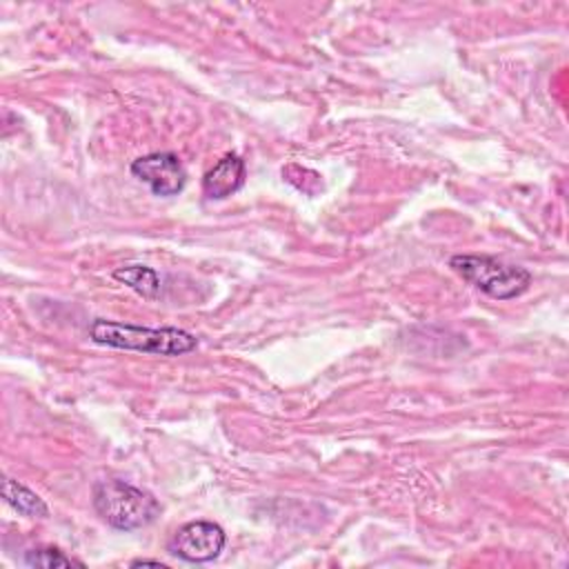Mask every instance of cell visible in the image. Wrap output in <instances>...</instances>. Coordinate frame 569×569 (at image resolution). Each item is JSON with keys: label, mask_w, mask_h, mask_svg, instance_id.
Listing matches in <instances>:
<instances>
[{"label": "cell", "mask_w": 569, "mask_h": 569, "mask_svg": "<svg viewBox=\"0 0 569 569\" xmlns=\"http://www.w3.org/2000/svg\"><path fill=\"white\" fill-rule=\"evenodd\" d=\"M140 565H153V567H164V562H160V560H151V558H138V560H131V567H140Z\"/></svg>", "instance_id": "30bf717a"}, {"label": "cell", "mask_w": 569, "mask_h": 569, "mask_svg": "<svg viewBox=\"0 0 569 569\" xmlns=\"http://www.w3.org/2000/svg\"><path fill=\"white\" fill-rule=\"evenodd\" d=\"M131 173L144 182L156 196H178L187 184V169L171 151H153L131 162Z\"/></svg>", "instance_id": "5b68a950"}, {"label": "cell", "mask_w": 569, "mask_h": 569, "mask_svg": "<svg viewBox=\"0 0 569 569\" xmlns=\"http://www.w3.org/2000/svg\"><path fill=\"white\" fill-rule=\"evenodd\" d=\"M2 498L22 516H29V518H47L49 516V507L44 505V500L36 491H31L29 487L20 485L13 478H4Z\"/></svg>", "instance_id": "ba28073f"}, {"label": "cell", "mask_w": 569, "mask_h": 569, "mask_svg": "<svg viewBox=\"0 0 569 569\" xmlns=\"http://www.w3.org/2000/svg\"><path fill=\"white\" fill-rule=\"evenodd\" d=\"M96 513L118 531H136L160 516V502L144 489L124 480H100L93 485Z\"/></svg>", "instance_id": "7a4b0ae2"}, {"label": "cell", "mask_w": 569, "mask_h": 569, "mask_svg": "<svg viewBox=\"0 0 569 569\" xmlns=\"http://www.w3.org/2000/svg\"><path fill=\"white\" fill-rule=\"evenodd\" d=\"M449 267L469 284L493 300H513L531 284V273L525 267L502 262L493 256L458 253L451 256Z\"/></svg>", "instance_id": "3957f363"}, {"label": "cell", "mask_w": 569, "mask_h": 569, "mask_svg": "<svg viewBox=\"0 0 569 569\" xmlns=\"http://www.w3.org/2000/svg\"><path fill=\"white\" fill-rule=\"evenodd\" d=\"M227 545V533L218 522L211 520H191L176 529L169 538L167 549L171 556L184 562H211L216 560Z\"/></svg>", "instance_id": "277c9868"}, {"label": "cell", "mask_w": 569, "mask_h": 569, "mask_svg": "<svg viewBox=\"0 0 569 569\" xmlns=\"http://www.w3.org/2000/svg\"><path fill=\"white\" fill-rule=\"evenodd\" d=\"M113 278L122 284H127L129 289H133L138 296L142 298H158L160 296V287H162V278L153 267L147 264H124L118 267L113 271Z\"/></svg>", "instance_id": "52a82bcc"}, {"label": "cell", "mask_w": 569, "mask_h": 569, "mask_svg": "<svg viewBox=\"0 0 569 569\" xmlns=\"http://www.w3.org/2000/svg\"><path fill=\"white\" fill-rule=\"evenodd\" d=\"M244 178V160L236 153H227L202 176V193L211 200H224L238 189H242Z\"/></svg>", "instance_id": "8992f818"}, {"label": "cell", "mask_w": 569, "mask_h": 569, "mask_svg": "<svg viewBox=\"0 0 569 569\" xmlns=\"http://www.w3.org/2000/svg\"><path fill=\"white\" fill-rule=\"evenodd\" d=\"M24 565L27 567H44V569H53V567H82V562L64 556L60 549L56 547H38V549H29L24 553Z\"/></svg>", "instance_id": "9c48e42d"}, {"label": "cell", "mask_w": 569, "mask_h": 569, "mask_svg": "<svg viewBox=\"0 0 569 569\" xmlns=\"http://www.w3.org/2000/svg\"><path fill=\"white\" fill-rule=\"evenodd\" d=\"M89 338L96 345L127 349L153 356H184L198 347V338L178 327H140L118 320L96 318L89 327Z\"/></svg>", "instance_id": "6da1fadb"}]
</instances>
